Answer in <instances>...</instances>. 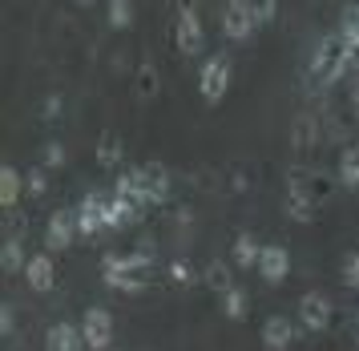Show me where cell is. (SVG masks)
<instances>
[{
	"mask_svg": "<svg viewBox=\"0 0 359 351\" xmlns=\"http://www.w3.org/2000/svg\"><path fill=\"white\" fill-rule=\"evenodd\" d=\"M13 331H17V311H13V303L0 307V336L13 339Z\"/></svg>",
	"mask_w": 359,
	"mask_h": 351,
	"instance_id": "obj_35",
	"label": "cell"
},
{
	"mask_svg": "<svg viewBox=\"0 0 359 351\" xmlns=\"http://www.w3.org/2000/svg\"><path fill=\"white\" fill-rule=\"evenodd\" d=\"M307 186H311V198H315V202H327V198H331V182H327L323 174H311Z\"/></svg>",
	"mask_w": 359,
	"mask_h": 351,
	"instance_id": "obj_34",
	"label": "cell"
},
{
	"mask_svg": "<svg viewBox=\"0 0 359 351\" xmlns=\"http://www.w3.org/2000/svg\"><path fill=\"white\" fill-rule=\"evenodd\" d=\"M133 93H137V101H154V97L162 93V77H158V65L154 61L137 65V73H133Z\"/></svg>",
	"mask_w": 359,
	"mask_h": 351,
	"instance_id": "obj_19",
	"label": "cell"
},
{
	"mask_svg": "<svg viewBox=\"0 0 359 351\" xmlns=\"http://www.w3.org/2000/svg\"><path fill=\"white\" fill-rule=\"evenodd\" d=\"M255 29H259V20L250 13V0H226V8H222V32H226V41H250Z\"/></svg>",
	"mask_w": 359,
	"mask_h": 351,
	"instance_id": "obj_9",
	"label": "cell"
},
{
	"mask_svg": "<svg viewBox=\"0 0 359 351\" xmlns=\"http://www.w3.org/2000/svg\"><path fill=\"white\" fill-rule=\"evenodd\" d=\"M355 8H359V4H355Z\"/></svg>",
	"mask_w": 359,
	"mask_h": 351,
	"instance_id": "obj_39",
	"label": "cell"
},
{
	"mask_svg": "<svg viewBox=\"0 0 359 351\" xmlns=\"http://www.w3.org/2000/svg\"><path fill=\"white\" fill-rule=\"evenodd\" d=\"M230 186H234V190H246V174H243V166H234V178H230Z\"/></svg>",
	"mask_w": 359,
	"mask_h": 351,
	"instance_id": "obj_38",
	"label": "cell"
},
{
	"mask_svg": "<svg viewBox=\"0 0 359 351\" xmlns=\"http://www.w3.org/2000/svg\"><path fill=\"white\" fill-rule=\"evenodd\" d=\"M81 230H77V210H57L45 226V246L49 251H69L73 239H77Z\"/></svg>",
	"mask_w": 359,
	"mask_h": 351,
	"instance_id": "obj_12",
	"label": "cell"
},
{
	"mask_svg": "<svg viewBox=\"0 0 359 351\" xmlns=\"http://www.w3.org/2000/svg\"><path fill=\"white\" fill-rule=\"evenodd\" d=\"M170 190H174V178L162 161H146L142 166V206H165L170 202Z\"/></svg>",
	"mask_w": 359,
	"mask_h": 351,
	"instance_id": "obj_6",
	"label": "cell"
},
{
	"mask_svg": "<svg viewBox=\"0 0 359 351\" xmlns=\"http://www.w3.org/2000/svg\"><path fill=\"white\" fill-rule=\"evenodd\" d=\"M45 351H85L81 327H73V323H53L49 331H45Z\"/></svg>",
	"mask_w": 359,
	"mask_h": 351,
	"instance_id": "obj_16",
	"label": "cell"
},
{
	"mask_svg": "<svg viewBox=\"0 0 359 351\" xmlns=\"http://www.w3.org/2000/svg\"><path fill=\"white\" fill-rule=\"evenodd\" d=\"M146 210L137 206L133 198H126V194H109V202H105V230H126V226H133L137 218H142Z\"/></svg>",
	"mask_w": 359,
	"mask_h": 351,
	"instance_id": "obj_13",
	"label": "cell"
},
{
	"mask_svg": "<svg viewBox=\"0 0 359 351\" xmlns=\"http://www.w3.org/2000/svg\"><path fill=\"white\" fill-rule=\"evenodd\" d=\"M25 190H29V198H45V190H49V170H45V166L29 170V174H25Z\"/></svg>",
	"mask_w": 359,
	"mask_h": 351,
	"instance_id": "obj_30",
	"label": "cell"
},
{
	"mask_svg": "<svg viewBox=\"0 0 359 351\" xmlns=\"http://www.w3.org/2000/svg\"><path fill=\"white\" fill-rule=\"evenodd\" d=\"M105 202H109V194L101 190H89L81 198V206H77V230H81L85 239H93L105 230Z\"/></svg>",
	"mask_w": 359,
	"mask_h": 351,
	"instance_id": "obj_10",
	"label": "cell"
},
{
	"mask_svg": "<svg viewBox=\"0 0 359 351\" xmlns=\"http://www.w3.org/2000/svg\"><path fill=\"white\" fill-rule=\"evenodd\" d=\"M294 343V323L287 315H271L262 323V351H287Z\"/></svg>",
	"mask_w": 359,
	"mask_h": 351,
	"instance_id": "obj_15",
	"label": "cell"
},
{
	"mask_svg": "<svg viewBox=\"0 0 359 351\" xmlns=\"http://www.w3.org/2000/svg\"><path fill=\"white\" fill-rule=\"evenodd\" d=\"M81 336L89 351H109V343H114V315L105 307H89L81 319Z\"/></svg>",
	"mask_w": 359,
	"mask_h": 351,
	"instance_id": "obj_8",
	"label": "cell"
},
{
	"mask_svg": "<svg viewBox=\"0 0 359 351\" xmlns=\"http://www.w3.org/2000/svg\"><path fill=\"white\" fill-rule=\"evenodd\" d=\"M347 97H351V110L359 113V73H351V85H347Z\"/></svg>",
	"mask_w": 359,
	"mask_h": 351,
	"instance_id": "obj_37",
	"label": "cell"
},
{
	"mask_svg": "<svg viewBox=\"0 0 359 351\" xmlns=\"http://www.w3.org/2000/svg\"><path fill=\"white\" fill-rule=\"evenodd\" d=\"M343 283L351 291H359V251H347L343 255Z\"/></svg>",
	"mask_w": 359,
	"mask_h": 351,
	"instance_id": "obj_31",
	"label": "cell"
},
{
	"mask_svg": "<svg viewBox=\"0 0 359 351\" xmlns=\"http://www.w3.org/2000/svg\"><path fill=\"white\" fill-rule=\"evenodd\" d=\"M121 158H126V145H121V138H117L114 129H105L97 142V166H105V170H117L121 166Z\"/></svg>",
	"mask_w": 359,
	"mask_h": 351,
	"instance_id": "obj_21",
	"label": "cell"
},
{
	"mask_svg": "<svg viewBox=\"0 0 359 351\" xmlns=\"http://www.w3.org/2000/svg\"><path fill=\"white\" fill-rule=\"evenodd\" d=\"M174 45H178L186 57H202V53H206V29H202V20H198L194 4H182L178 25H174Z\"/></svg>",
	"mask_w": 359,
	"mask_h": 351,
	"instance_id": "obj_4",
	"label": "cell"
},
{
	"mask_svg": "<svg viewBox=\"0 0 359 351\" xmlns=\"http://www.w3.org/2000/svg\"><path fill=\"white\" fill-rule=\"evenodd\" d=\"M198 279H202V274L194 271L190 258H174V263H170V283H178V287H194Z\"/></svg>",
	"mask_w": 359,
	"mask_h": 351,
	"instance_id": "obj_28",
	"label": "cell"
},
{
	"mask_svg": "<svg viewBox=\"0 0 359 351\" xmlns=\"http://www.w3.org/2000/svg\"><path fill=\"white\" fill-rule=\"evenodd\" d=\"M246 311H250V299H246V291L234 283V287L222 295V315H226V319H246Z\"/></svg>",
	"mask_w": 359,
	"mask_h": 351,
	"instance_id": "obj_26",
	"label": "cell"
},
{
	"mask_svg": "<svg viewBox=\"0 0 359 351\" xmlns=\"http://www.w3.org/2000/svg\"><path fill=\"white\" fill-rule=\"evenodd\" d=\"M114 190L117 194H126V198H133L137 206H142V166H133V170H121L117 174V182H114ZM146 210V206H142Z\"/></svg>",
	"mask_w": 359,
	"mask_h": 351,
	"instance_id": "obj_25",
	"label": "cell"
},
{
	"mask_svg": "<svg viewBox=\"0 0 359 351\" xmlns=\"http://www.w3.org/2000/svg\"><path fill=\"white\" fill-rule=\"evenodd\" d=\"M259 255H262V242L255 234H238L234 246H230V263L238 267V271H250V267H259Z\"/></svg>",
	"mask_w": 359,
	"mask_h": 351,
	"instance_id": "obj_20",
	"label": "cell"
},
{
	"mask_svg": "<svg viewBox=\"0 0 359 351\" xmlns=\"http://www.w3.org/2000/svg\"><path fill=\"white\" fill-rule=\"evenodd\" d=\"M250 13H255L259 25H271L278 16V0H250Z\"/></svg>",
	"mask_w": 359,
	"mask_h": 351,
	"instance_id": "obj_32",
	"label": "cell"
},
{
	"mask_svg": "<svg viewBox=\"0 0 359 351\" xmlns=\"http://www.w3.org/2000/svg\"><path fill=\"white\" fill-rule=\"evenodd\" d=\"M133 25V0H109V29H130Z\"/></svg>",
	"mask_w": 359,
	"mask_h": 351,
	"instance_id": "obj_29",
	"label": "cell"
},
{
	"mask_svg": "<svg viewBox=\"0 0 359 351\" xmlns=\"http://www.w3.org/2000/svg\"><path fill=\"white\" fill-rule=\"evenodd\" d=\"M20 194H25V174H20L13 161H4L0 166V206L13 210L20 202Z\"/></svg>",
	"mask_w": 359,
	"mask_h": 351,
	"instance_id": "obj_17",
	"label": "cell"
},
{
	"mask_svg": "<svg viewBox=\"0 0 359 351\" xmlns=\"http://www.w3.org/2000/svg\"><path fill=\"white\" fill-rule=\"evenodd\" d=\"M230 77H234V65H230L226 53H214L202 61V73H198V93L206 105H218L230 89Z\"/></svg>",
	"mask_w": 359,
	"mask_h": 351,
	"instance_id": "obj_2",
	"label": "cell"
},
{
	"mask_svg": "<svg viewBox=\"0 0 359 351\" xmlns=\"http://www.w3.org/2000/svg\"><path fill=\"white\" fill-rule=\"evenodd\" d=\"M101 279H105V287L126 291V295H142L149 287V274H101Z\"/></svg>",
	"mask_w": 359,
	"mask_h": 351,
	"instance_id": "obj_27",
	"label": "cell"
},
{
	"mask_svg": "<svg viewBox=\"0 0 359 351\" xmlns=\"http://www.w3.org/2000/svg\"><path fill=\"white\" fill-rule=\"evenodd\" d=\"M154 271V251L137 246L130 255H105L101 258V274H149Z\"/></svg>",
	"mask_w": 359,
	"mask_h": 351,
	"instance_id": "obj_11",
	"label": "cell"
},
{
	"mask_svg": "<svg viewBox=\"0 0 359 351\" xmlns=\"http://www.w3.org/2000/svg\"><path fill=\"white\" fill-rule=\"evenodd\" d=\"M202 283H206L214 295H226V291L234 287V274H230V267L222 258H214V263H206V271H202Z\"/></svg>",
	"mask_w": 359,
	"mask_h": 351,
	"instance_id": "obj_22",
	"label": "cell"
},
{
	"mask_svg": "<svg viewBox=\"0 0 359 351\" xmlns=\"http://www.w3.org/2000/svg\"><path fill=\"white\" fill-rule=\"evenodd\" d=\"M339 186L359 190V145H347L339 154Z\"/></svg>",
	"mask_w": 359,
	"mask_h": 351,
	"instance_id": "obj_23",
	"label": "cell"
},
{
	"mask_svg": "<svg viewBox=\"0 0 359 351\" xmlns=\"http://www.w3.org/2000/svg\"><path fill=\"white\" fill-rule=\"evenodd\" d=\"M0 267H4V274H25L29 258H25V246H20V239H4V251H0Z\"/></svg>",
	"mask_w": 359,
	"mask_h": 351,
	"instance_id": "obj_24",
	"label": "cell"
},
{
	"mask_svg": "<svg viewBox=\"0 0 359 351\" xmlns=\"http://www.w3.org/2000/svg\"><path fill=\"white\" fill-rule=\"evenodd\" d=\"M65 158H69L65 145H61V142H49V145H45V161H41V166H45V170H61V166H65Z\"/></svg>",
	"mask_w": 359,
	"mask_h": 351,
	"instance_id": "obj_33",
	"label": "cell"
},
{
	"mask_svg": "<svg viewBox=\"0 0 359 351\" xmlns=\"http://www.w3.org/2000/svg\"><path fill=\"white\" fill-rule=\"evenodd\" d=\"M25 283H29L36 295H45V291L57 287V263H53L49 251H41V255L29 258V267H25Z\"/></svg>",
	"mask_w": 359,
	"mask_h": 351,
	"instance_id": "obj_14",
	"label": "cell"
},
{
	"mask_svg": "<svg viewBox=\"0 0 359 351\" xmlns=\"http://www.w3.org/2000/svg\"><path fill=\"white\" fill-rule=\"evenodd\" d=\"M299 323H303V331H327L331 327V315H335V307L327 299L323 291H307V295H299Z\"/></svg>",
	"mask_w": 359,
	"mask_h": 351,
	"instance_id": "obj_5",
	"label": "cell"
},
{
	"mask_svg": "<svg viewBox=\"0 0 359 351\" xmlns=\"http://www.w3.org/2000/svg\"><path fill=\"white\" fill-rule=\"evenodd\" d=\"M307 178H311L307 170H291L287 186H283V210L291 214L294 223H315V214H319V202L311 198Z\"/></svg>",
	"mask_w": 359,
	"mask_h": 351,
	"instance_id": "obj_3",
	"label": "cell"
},
{
	"mask_svg": "<svg viewBox=\"0 0 359 351\" xmlns=\"http://www.w3.org/2000/svg\"><path fill=\"white\" fill-rule=\"evenodd\" d=\"M255 271L262 274L266 287H283V283L291 279V255H287V246L262 242V255H259V267H255Z\"/></svg>",
	"mask_w": 359,
	"mask_h": 351,
	"instance_id": "obj_7",
	"label": "cell"
},
{
	"mask_svg": "<svg viewBox=\"0 0 359 351\" xmlns=\"http://www.w3.org/2000/svg\"><path fill=\"white\" fill-rule=\"evenodd\" d=\"M315 142H319V126H315V117L311 113H299L291 121V145L294 154H311L315 150Z\"/></svg>",
	"mask_w": 359,
	"mask_h": 351,
	"instance_id": "obj_18",
	"label": "cell"
},
{
	"mask_svg": "<svg viewBox=\"0 0 359 351\" xmlns=\"http://www.w3.org/2000/svg\"><path fill=\"white\" fill-rule=\"evenodd\" d=\"M61 110H65V101H61L57 93H49V97H45V113H41V117H45V121H57Z\"/></svg>",
	"mask_w": 359,
	"mask_h": 351,
	"instance_id": "obj_36",
	"label": "cell"
},
{
	"mask_svg": "<svg viewBox=\"0 0 359 351\" xmlns=\"http://www.w3.org/2000/svg\"><path fill=\"white\" fill-rule=\"evenodd\" d=\"M343 73H351V65H347V48H343L339 32H331V37L319 41L315 57H311V77L319 81V85H335Z\"/></svg>",
	"mask_w": 359,
	"mask_h": 351,
	"instance_id": "obj_1",
	"label": "cell"
}]
</instances>
